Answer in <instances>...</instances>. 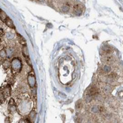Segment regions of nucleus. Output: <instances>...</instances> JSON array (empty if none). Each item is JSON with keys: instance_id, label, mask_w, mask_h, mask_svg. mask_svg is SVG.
<instances>
[{"instance_id": "obj_6", "label": "nucleus", "mask_w": 123, "mask_h": 123, "mask_svg": "<svg viewBox=\"0 0 123 123\" xmlns=\"http://www.w3.org/2000/svg\"><path fill=\"white\" fill-rule=\"evenodd\" d=\"M18 36H19V43H21V44H22V45H25L26 44V41H25V39L22 37V36H21L20 35H18Z\"/></svg>"}, {"instance_id": "obj_3", "label": "nucleus", "mask_w": 123, "mask_h": 123, "mask_svg": "<svg viewBox=\"0 0 123 123\" xmlns=\"http://www.w3.org/2000/svg\"><path fill=\"white\" fill-rule=\"evenodd\" d=\"M70 9V6L69 4H64L63 5H62V7H61V10L62 12L63 13H67V12H69V10Z\"/></svg>"}, {"instance_id": "obj_8", "label": "nucleus", "mask_w": 123, "mask_h": 123, "mask_svg": "<svg viewBox=\"0 0 123 123\" xmlns=\"http://www.w3.org/2000/svg\"><path fill=\"white\" fill-rule=\"evenodd\" d=\"M110 78H111V79H114V78L116 77V74H114V73H112V74H109V76H108Z\"/></svg>"}, {"instance_id": "obj_12", "label": "nucleus", "mask_w": 123, "mask_h": 123, "mask_svg": "<svg viewBox=\"0 0 123 123\" xmlns=\"http://www.w3.org/2000/svg\"><path fill=\"white\" fill-rule=\"evenodd\" d=\"M37 1L39 2H43L44 1V0H37Z\"/></svg>"}, {"instance_id": "obj_9", "label": "nucleus", "mask_w": 123, "mask_h": 123, "mask_svg": "<svg viewBox=\"0 0 123 123\" xmlns=\"http://www.w3.org/2000/svg\"><path fill=\"white\" fill-rule=\"evenodd\" d=\"M113 61V58L111 57H107V61L108 62H111Z\"/></svg>"}, {"instance_id": "obj_13", "label": "nucleus", "mask_w": 123, "mask_h": 123, "mask_svg": "<svg viewBox=\"0 0 123 123\" xmlns=\"http://www.w3.org/2000/svg\"><path fill=\"white\" fill-rule=\"evenodd\" d=\"M5 122H9V119H5Z\"/></svg>"}, {"instance_id": "obj_1", "label": "nucleus", "mask_w": 123, "mask_h": 123, "mask_svg": "<svg viewBox=\"0 0 123 123\" xmlns=\"http://www.w3.org/2000/svg\"><path fill=\"white\" fill-rule=\"evenodd\" d=\"M73 12H74V13L75 15H77V16H80V15H81L82 13H83V10H82V8H80V7L79 5L77 4V5H75L74 6Z\"/></svg>"}, {"instance_id": "obj_4", "label": "nucleus", "mask_w": 123, "mask_h": 123, "mask_svg": "<svg viewBox=\"0 0 123 123\" xmlns=\"http://www.w3.org/2000/svg\"><path fill=\"white\" fill-rule=\"evenodd\" d=\"M0 18H1V20H2V21H5L6 20V18H7V15H6V13L4 12L3 10H0Z\"/></svg>"}, {"instance_id": "obj_11", "label": "nucleus", "mask_w": 123, "mask_h": 123, "mask_svg": "<svg viewBox=\"0 0 123 123\" xmlns=\"http://www.w3.org/2000/svg\"><path fill=\"white\" fill-rule=\"evenodd\" d=\"M0 32H1V36H4V32H3V30L2 29L0 30Z\"/></svg>"}, {"instance_id": "obj_10", "label": "nucleus", "mask_w": 123, "mask_h": 123, "mask_svg": "<svg viewBox=\"0 0 123 123\" xmlns=\"http://www.w3.org/2000/svg\"><path fill=\"white\" fill-rule=\"evenodd\" d=\"M3 100H4V97H3V94H1V103H3Z\"/></svg>"}, {"instance_id": "obj_7", "label": "nucleus", "mask_w": 123, "mask_h": 123, "mask_svg": "<svg viewBox=\"0 0 123 123\" xmlns=\"http://www.w3.org/2000/svg\"><path fill=\"white\" fill-rule=\"evenodd\" d=\"M103 70H104V72H105L108 73V72H109L111 71V67H110L109 66H105L104 67Z\"/></svg>"}, {"instance_id": "obj_5", "label": "nucleus", "mask_w": 123, "mask_h": 123, "mask_svg": "<svg viewBox=\"0 0 123 123\" xmlns=\"http://www.w3.org/2000/svg\"><path fill=\"white\" fill-rule=\"evenodd\" d=\"M82 106H83L82 100H79V101H77V102L76 103V105H75V107H76V108H77V110H80V109L82 108Z\"/></svg>"}, {"instance_id": "obj_2", "label": "nucleus", "mask_w": 123, "mask_h": 123, "mask_svg": "<svg viewBox=\"0 0 123 123\" xmlns=\"http://www.w3.org/2000/svg\"><path fill=\"white\" fill-rule=\"evenodd\" d=\"M5 22L6 25H7V27H9L10 28H12V29H14V28H15V26H14V25H13V21L11 20L10 18L7 17V18H6V20L5 21Z\"/></svg>"}]
</instances>
